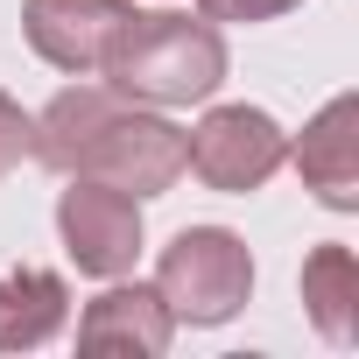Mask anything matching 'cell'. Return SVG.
<instances>
[{"instance_id":"7a4b0ae2","label":"cell","mask_w":359,"mask_h":359,"mask_svg":"<svg viewBox=\"0 0 359 359\" xmlns=\"http://www.w3.org/2000/svg\"><path fill=\"white\" fill-rule=\"evenodd\" d=\"M155 296L169 303L176 324H233L254 296V254L240 233L226 226H184L162 254H155Z\"/></svg>"},{"instance_id":"277c9868","label":"cell","mask_w":359,"mask_h":359,"mask_svg":"<svg viewBox=\"0 0 359 359\" xmlns=\"http://www.w3.org/2000/svg\"><path fill=\"white\" fill-rule=\"evenodd\" d=\"M282 162H289V134L261 106H212L184 134V169L198 176L205 191H226V198L261 191Z\"/></svg>"},{"instance_id":"5b68a950","label":"cell","mask_w":359,"mask_h":359,"mask_svg":"<svg viewBox=\"0 0 359 359\" xmlns=\"http://www.w3.org/2000/svg\"><path fill=\"white\" fill-rule=\"evenodd\" d=\"M57 233H64V254L78 275L92 282H113V275H134L141 261V198L113 191V184H92V176H71V191L57 198Z\"/></svg>"},{"instance_id":"7c38bea8","label":"cell","mask_w":359,"mask_h":359,"mask_svg":"<svg viewBox=\"0 0 359 359\" xmlns=\"http://www.w3.org/2000/svg\"><path fill=\"white\" fill-rule=\"evenodd\" d=\"M289 8H303V0H198L205 22H275Z\"/></svg>"},{"instance_id":"ba28073f","label":"cell","mask_w":359,"mask_h":359,"mask_svg":"<svg viewBox=\"0 0 359 359\" xmlns=\"http://www.w3.org/2000/svg\"><path fill=\"white\" fill-rule=\"evenodd\" d=\"M289 162L303 169V191H317L324 212H359V99L338 92L303 127V141L289 148Z\"/></svg>"},{"instance_id":"9c48e42d","label":"cell","mask_w":359,"mask_h":359,"mask_svg":"<svg viewBox=\"0 0 359 359\" xmlns=\"http://www.w3.org/2000/svg\"><path fill=\"white\" fill-rule=\"evenodd\" d=\"M71 289L50 268H8L0 275V352H36L64 331Z\"/></svg>"},{"instance_id":"8992f818","label":"cell","mask_w":359,"mask_h":359,"mask_svg":"<svg viewBox=\"0 0 359 359\" xmlns=\"http://www.w3.org/2000/svg\"><path fill=\"white\" fill-rule=\"evenodd\" d=\"M120 15H127V0H22V36L50 71L92 78Z\"/></svg>"},{"instance_id":"3957f363","label":"cell","mask_w":359,"mask_h":359,"mask_svg":"<svg viewBox=\"0 0 359 359\" xmlns=\"http://www.w3.org/2000/svg\"><path fill=\"white\" fill-rule=\"evenodd\" d=\"M71 176L113 184L127 198H162L184 176V127H169L155 106H127L113 99L99 113V127L85 134V148L71 155Z\"/></svg>"},{"instance_id":"52a82bcc","label":"cell","mask_w":359,"mask_h":359,"mask_svg":"<svg viewBox=\"0 0 359 359\" xmlns=\"http://www.w3.org/2000/svg\"><path fill=\"white\" fill-rule=\"evenodd\" d=\"M169 338H176V317H169V303L155 296V282L141 289V282L113 275V282L78 310V345H85V352L162 359V352H169Z\"/></svg>"},{"instance_id":"6da1fadb","label":"cell","mask_w":359,"mask_h":359,"mask_svg":"<svg viewBox=\"0 0 359 359\" xmlns=\"http://www.w3.org/2000/svg\"><path fill=\"white\" fill-rule=\"evenodd\" d=\"M99 78L127 106H155V113L205 106L226 85V36L205 15H176V8L141 15V8H127L106 57H99Z\"/></svg>"},{"instance_id":"8fae6325","label":"cell","mask_w":359,"mask_h":359,"mask_svg":"<svg viewBox=\"0 0 359 359\" xmlns=\"http://www.w3.org/2000/svg\"><path fill=\"white\" fill-rule=\"evenodd\" d=\"M29 155H36V113H22L8 92H0V176L22 169Z\"/></svg>"},{"instance_id":"30bf717a","label":"cell","mask_w":359,"mask_h":359,"mask_svg":"<svg viewBox=\"0 0 359 359\" xmlns=\"http://www.w3.org/2000/svg\"><path fill=\"white\" fill-rule=\"evenodd\" d=\"M303 310H310L324 345H359V261H352V247L324 240L303 261Z\"/></svg>"}]
</instances>
